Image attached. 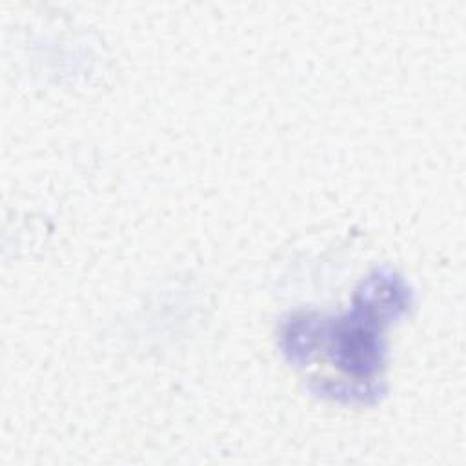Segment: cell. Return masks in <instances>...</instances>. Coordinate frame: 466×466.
Returning a JSON list of instances; mask_svg holds the SVG:
<instances>
[{
  "label": "cell",
  "mask_w": 466,
  "mask_h": 466,
  "mask_svg": "<svg viewBox=\"0 0 466 466\" xmlns=\"http://www.w3.org/2000/svg\"><path fill=\"white\" fill-rule=\"evenodd\" d=\"M411 306V289L393 269L380 268L360 280L351 308L337 317L313 311L293 313L280 329V346L289 362L306 366L319 351L342 373L324 397L342 402H375V382L384 366V329Z\"/></svg>",
  "instance_id": "obj_1"
}]
</instances>
